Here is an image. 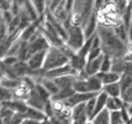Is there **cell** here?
<instances>
[{"label":"cell","instance_id":"6da1fadb","mask_svg":"<svg viewBox=\"0 0 132 124\" xmlns=\"http://www.w3.org/2000/svg\"><path fill=\"white\" fill-rule=\"evenodd\" d=\"M96 32L101 40V47L104 55L111 58H122L129 51L127 44L116 35L114 28L101 24Z\"/></svg>","mask_w":132,"mask_h":124},{"label":"cell","instance_id":"7a4b0ae2","mask_svg":"<svg viewBox=\"0 0 132 124\" xmlns=\"http://www.w3.org/2000/svg\"><path fill=\"white\" fill-rule=\"evenodd\" d=\"M68 63H69V58L62 52L61 49L59 47L51 45L50 48L47 50L43 70L44 72H48L51 70L62 67Z\"/></svg>","mask_w":132,"mask_h":124},{"label":"cell","instance_id":"3957f363","mask_svg":"<svg viewBox=\"0 0 132 124\" xmlns=\"http://www.w3.org/2000/svg\"><path fill=\"white\" fill-rule=\"evenodd\" d=\"M68 39L66 41V45H68L74 52L77 53L85 43V36L81 27H77L71 25L68 31Z\"/></svg>","mask_w":132,"mask_h":124},{"label":"cell","instance_id":"277c9868","mask_svg":"<svg viewBox=\"0 0 132 124\" xmlns=\"http://www.w3.org/2000/svg\"><path fill=\"white\" fill-rule=\"evenodd\" d=\"M100 93H76L71 98L63 101V104L65 105V107L72 109L73 108L78 106V105L86 103L92 98H96Z\"/></svg>","mask_w":132,"mask_h":124},{"label":"cell","instance_id":"5b68a950","mask_svg":"<svg viewBox=\"0 0 132 124\" xmlns=\"http://www.w3.org/2000/svg\"><path fill=\"white\" fill-rule=\"evenodd\" d=\"M78 74H79V73L75 69H73L69 63H68V64L62 66V67L45 72L44 77H46V78L49 79H55L59 78V77H64V76L78 75Z\"/></svg>","mask_w":132,"mask_h":124},{"label":"cell","instance_id":"8992f818","mask_svg":"<svg viewBox=\"0 0 132 124\" xmlns=\"http://www.w3.org/2000/svg\"><path fill=\"white\" fill-rule=\"evenodd\" d=\"M46 52L47 51H43V52H39L37 53L31 55L29 60L26 62L27 65L31 71H40L43 70L44 67V63L45 61V57H46Z\"/></svg>","mask_w":132,"mask_h":124},{"label":"cell","instance_id":"52a82bcc","mask_svg":"<svg viewBox=\"0 0 132 124\" xmlns=\"http://www.w3.org/2000/svg\"><path fill=\"white\" fill-rule=\"evenodd\" d=\"M86 103L79 104L72 109L71 124H86L89 119L86 114Z\"/></svg>","mask_w":132,"mask_h":124},{"label":"cell","instance_id":"ba28073f","mask_svg":"<svg viewBox=\"0 0 132 124\" xmlns=\"http://www.w3.org/2000/svg\"><path fill=\"white\" fill-rule=\"evenodd\" d=\"M1 104H2L3 108L9 109V110L13 111L14 113L19 114H25L29 108L26 102L17 99H13L11 101H7V102H1Z\"/></svg>","mask_w":132,"mask_h":124},{"label":"cell","instance_id":"9c48e42d","mask_svg":"<svg viewBox=\"0 0 132 124\" xmlns=\"http://www.w3.org/2000/svg\"><path fill=\"white\" fill-rule=\"evenodd\" d=\"M55 83L56 87L59 90H65L68 88H73V85L75 82L78 80V75H70V76H64L59 78L53 79Z\"/></svg>","mask_w":132,"mask_h":124},{"label":"cell","instance_id":"30bf717a","mask_svg":"<svg viewBox=\"0 0 132 124\" xmlns=\"http://www.w3.org/2000/svg\"><path fill=\"white\" fill-rule=\"evenodd\" d=\"M104 54H102L101 56L98 57L95 60H93V61L87 63V65H86L85 68L86 74H88L89 76L96 75L101 71V66H102V63H103V61H104Z\"/></svg>","mask_w":132,"mask_h":124},{"label":"cell","instance_id":"8fae6325","mask_svg":"<svg viewBox=\"0 0 132 124\" xmlns=\"http://www.w3.org/2000/svg\"><path fill=\"white\" fill-rule=\"evenodd\" d=\"M97 16H96V10L93 11V15L90 16V20L87 22L86 26L84 27L83 31H84V36L85 39L88 40L89 38H90L93 35H94L97 31Z\"/></svg>","mask_w":132,"mask_h":124},{"label":"cell","instance_id":"7c38bea8","mask_svg":"<svg viewBox=\"0 0 132 124\" xmlns=\"http://www.w3.org/2000/svg\"><path fill=\"white\" fill-rule=\"evenodd\" d=\"M95 76L103 83L104 85H110V84H113V83H117L120 81V78H121V75H119V74L113 72H108V73L99 72Z\"/></svg>","mask_w":132,"mask_h":124},{"label":"cell","instance_id":"4fadbf2b","mask_svg":"<svg viewBox=\"0 0 132 124\" xmlns=\"http://www.w3.org/2000/svg\"><path fill=\"white\" fill-rule=\"evenodd\" d=\"M37 84L42 85L43 87L49 92V94H50L52 97L56 95V94L60 91V90L58 89V87H56V85H55V83L54 82L53 79L46 78V77H44V76H38Z\"/></svg>","mask_w":132,"mask_h":124},{"label":"cell","instance_id":"5bb4252c","mask_svg":"<svg viewBox=\"0 0 132 124\" xmlns=\"http://www.w3.org/2000/svg\"><path fill=\"white\" fill-rule=\"evenodd\" d=\"M102 91L104 92L108 97H111V98H121L122 88L119 82L104 85Z\"/></svg>","mask_w":132,"mask_h":124},{"label":"cell","instance_id":"9a60e30c","mask_svg":"<svg viewBox=\"0 0 132 124\" xmlns=\"http://www.w3.org/2000/svg\"><path fill=\"white\" fill-rule=\"evenodd\" d=\"M69 64L71 65V67L73 69H75L78 73L82 72L84 71L87 65V58H84L78 55L76 53L75 55H73L69 60Z\"/></svg>","mask_w":132,"mask_h":124},{"label":"cell","instance_id":"2e32d148","mask_svg":"<svg viewBox=\"0 0 132 124\" xmlns=\"http://www.w3.org/2000/svg\"><path fill=\"white\" fill-rule=\"evenodd\" d=\"M124 107H125V103H124L121 98H111V97H108L105 109H107L110 112L120 111Z\"/></svg>","mask_w":132,"mask_h":124},{"label":"cell","instance_id":"e0dca14e","mask_svg":"<svg viewBox=\"0 0 132 124\" xmlns=\"http://www.w3.org/2000/svg\"><path fill=\"white\" fill-rule=\"evenodd\" d=\"M128 63L122 58H112V68H111V72L116 73V74L122 75L124 72L126 71Z\"/></svg>","mask_w":132,"mask_h":124},{"label":"cell","instance_id":"ac0fdd59","mask_svg":"<svg viewBox=\"0 0 132 124\" xmlns=\"http://www.w3.org/2000/svg\"><path fill=\"white\" fill-rule=\"evenodd\" d=\"M108 96L106 95L104 92L102 91L101 93L97 96L96 98V105H95V110H94V114H93V119L96 117L100 112L104 110L106 107V101H107ZM93 121V120H92Z\"/></svg>","mask_w":132,"mask_h":124},{"label":"cell","instance_id":"d6986e66","mask_svg":"<svg viewBox=\"0 0 132 124\" xmlns=\"http://www.w3.org/2000/svg\"><path fill=\"white\" fill-rule=\"evenodd\" d=\"M76 91L73 88H68V89H65V90H60L56 95L53 96L51 98V101H53V102H55V101H65V100L68 99L69 98L73 96V95H75Z\"/></svg>","mask_w":132,"mask_h":124},{"label":"cell","instance_id":"ffe728a7","mask_svg":"<svg viewBox=\"0 0 132 124\" xmlns=\"http://www.w3.org/2000/svg\"><path fill=\"white\" fill-rule=\"evenodd\" d=\"M37 27H38L37 22H34V23L31 24L29 27H27L24 31H22L21 33H20V40H21V41H28L29 42V41L31 39V37H32L33 35L36 33V31H36Z\"/></svg>","mask_w":132,"mask_h":124},{"label":"cell","instance_id":"44dd1931","mask_svg":"<svg viewBox=\"0 0 132 124\" xmlns=\"http://www.w3.org/2000/svg\"><path fill=\"white\" fill-rule=\"evenodd\" d=\"M93 124H110V111L107 109L100 112L93 120Z\"/></svg>","mask_w":132,"mask_h":124},{"label":"cell","instance_id":"7402d4cb","mask_svg":"<svg viewBox=\"0 0 132 124\" xmlns=\"http://www.w3.org/2000/svg\"><path fill=\"white\" fill-rule=\"evenodd\" d=\"M73 89L75 90L76 93H92L87 79H85V80L78 79L73 85Z\"/></svg>","mask_w":132,"mask_h":124},{"label":"cell","instance_id":"603a6c76","mask_svg":"<svg viewBox=\"0 0 132 124\" xmlns=\"http://www.w3.org/2000/svg\"><path fill=\"white\" fill-rule=\"evenodd\" d=\"M96 36V33L94 35H93L90 38H89L88 40H86L85 41V43L84 45L81 47V49L77 52V54L79 55V56L84 57V58H87L90 53V50H92V46H93V41L94 40V37Z\"/></svg>","mask_w":132,"mask_h":124},{"label":"cell","instance_id":"cb8c5ba5","mask_svg":"<svg viewBox=\"0 0 132 124\" xmlns=\"http://www.w3.org/2000/svg\"><path fill=\"white\" fill-rule=\"evenodd\" d=\"M21 85L20 80H14V79H9L7 77H2L1 78V87L7 88V89L15 90L17 89L20 85Z\"/></svg>","mask_w":132,"mask_h":124},{"label":"cell","instance_id":"d4e9b609","mask_svg":"<svg viewBox=\"0 0 132 124\" xmlns=\"http://www.w3.org/2000/svg\"><path fill=\"white\" fill-rule=\"evenodd\" d=\"M97 98V97H96ZM96 98H93L86 102V114L89 119V121H92L93 119V114L95 110V105H96Z\"/></svg>","mask_w":132,"mask_h":124},{"label":"cell","instance_id":"484cf974","mask_svg":"<svg viewBox=\"0 0 132 124\" xmlns=\"http://www.w3.org/2000/svg\"><path fill=\"white\" fill-rule=\"evenodd\" d=\"M14 98V90L1 87V102L11 101Z\"/></svg>","mask_w":132,"mask_h":124},{"label":"cell","instance_id":"4316f807","mask_svg":"<svg viewBox=\"0 0 132 124\" xmlns=\"http://www.w3.org/2000/svg\"><path fill=\"white\" fill-rule=\"evenodd\" d=\"M121 98L125 104H130L132 103V85L127 87L125 90L122 91Z\"/></svg>","mask_w":132,"mask_h":124},{"label":"cell","instance_id":"83f0119b","mask_svg":"<svg viewBox=\"0 0 132 124\" xmlns=\"http://www.w3.org/2000/svg\"><path fill=\"white\" fill-rule=\"evenodd\" d=\"M111 68H112V58L107 55H104V61L102 63L101 71L102 73H108L111 72Z\"/></svg>","mask_w":132,"mask_h":124},{"label":"cell","instance_id":"f1b7e54d","mask_svg":"<svg viewBox=\"0 0 132 124\" xmlns=\"http://www.w3.org/2000/svg\"><path fill=\"white\" fill-rule=\"evenodd\" d=\"M33 7L35 8L36 12L38 13V15L41 16L44 14V9L46 8L47 3L46 1H31Z\"/></svg>","mask_w":132,"mask_h":124},{"label":"cell","instance_id":"f546056e","mask_svg":"<svg viewBox=\"0 0 132 124\" xmlns=\"http://www.w3.org/2000/svg\"><path fill=\"white\" fill-rule=\"evenodd\" d=\"M110 124H125L120 114V111L110 112Z\"/></svg>","mask_w":132,"mask_h":124},{"label":"cell","instance_id":"4dcf8cb0","mask_svg":"<svg viewBox=\"0 0 132 124\" xmlns=\"http://www.w3.org/2000/svg\"><path fill=\"white\" fill-rule=\"evenodd\" d=\"M19 62L20 60L17 56H5L4 59H2V64L7 66V67H12Z\"/></svg>","mask_w":132,"mask_h":124},{"label":"cell","instance_id":"1f68e13d","mask_svg":"<svg viewBox=\"0 0 132 124\" xmlns=\"http://www.w3.org/2000/svg\"><path fill=\"white\" fill-rule=\"evenodd\" d=\"M123 59L127 63H132V51H128V52L124 55Z\"/></svg>","mask_w":132,"mask_h":124},{"label":"cell","instance_id":"d6a6232c","mask_svg":"<svg viewBox=\"0 0 132 124\" xmlns=\"http://www.w3.org/2000/svg\"><path fill=\"white\" fill-rule=\"evenodd\" d=\"M125 107L127 109V110H128V114L130 115V117L132 118V103H130V104H125Z\"/></svg>","mask_w":132,"mask_h":124},{"label":"cell","instance_id":"836d02e7","mask_svg":"<svg viewBox=\"0 0 132 124\" xmlns=\"http://www.w3.org/2000/svg\"><path fill=\"white\" fill-rule=\"evenodd\" d=\"M86 124H93V122H92V121H88Z\"/></svg>","mask_w":132,"mask_h":124},{"label":"cell","instance_id":"e575fe53","mask_svg":"<svg viewBox=\"0 0 132 124\" xmlns=\"http://www.w3.org/2000/svg\"><path fill=\"white\" fill-rule=\"evenodd\" d=\"M131 119H132V118H131Z\"/></svg>","mask_w":132,"mask_h":124}]
</instances>
